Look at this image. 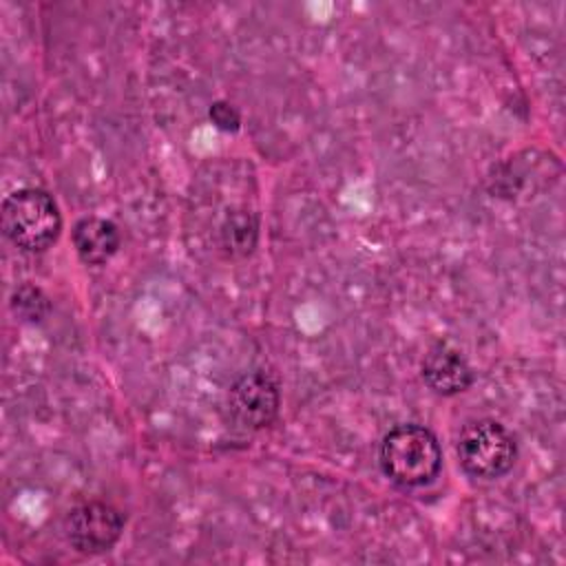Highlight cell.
I'll return each instance as SVG.
<instances>
[{
    "label": "cell",
    "mask_w": 566,
    "mask_h": 566,
    "mask_svg": "<svg viewBox=\"0 0 566 566\" xmlns=\"http://www.w3.org/2000/svg\"><path fill=\"white\" fill-rule=\"evenodd\" d=\"M382 473L405 489L429 484L442 464L436 436L420 424H398L380 442Z\"/></svg>",
    "instance_id": "1"
},
{
    "label": "cell",
    "mask_w": 566,
    "mask_h": 566,
    "mask_svg": "<svg viewBox=\"0 0 566 566\" xmlns=\"http://www.w3.org/2000/svg\"><path fill=\"white\" fill-rule=\"evenodd\" d=\"M2 230L22 250H46L62 230L53 197L40 188H20L2 201Z\"/></svg>",
    "instance_id": "2"
},
{
    "label": "cell",
    "mask_w": 566,
    "mask_h": 566,
    "mask_svg": "<svg viewBox=\"0 0 566 566\" xmlns=\"http://www.w3.org/2000/svg\"><path fill=\"white\" fill-rule=\"evenodd\" d=\"M517 455L515 438L504 424L491 418L469 422L458 440V458L462 469L482 480L504 475Z\"/></svg>",
    "instance_id": "3"
},
{
    "label": "cell",
    "mask_w": 566,
    "mask_h": 566,
    "mask_svg": "<svg viewBox=\"0 0 566 566\" xmlns=\"http://www.w3.org/2000/svg\"><path fill=\"white\" fill-rule=\"evenodd\" d=\"M64 531L71 546L80 553L95 555L108 551L124 531L122 513L104 502H84L64 520Z\"/></svg>",
    "instance_id": "4"
},
{
    "label": "cell",
    "mask_w": 566,
    "mask_h": 566,
    "mask_svg": "<svg viewBox=\"0 0 566 566\" xmlns=\"http://www.w3.org/2000/svg\"><path fill=\"white\" fill-rule=\"evenodd\" d=\"M279 387L263 371L239 376L228 394L230 416L243 429H263L272 424L279 413Z\"/></svg>",
    "instance_id": "5"
},
{
    "label": "cell",
    "mask_w": 566,
    "mask_h": 566,
    "mask_svg": "<svg viewBox=\"0 0 566 566\" xmlns=\"http://www.w3.org/2000/svg\"><path fill=\"white\" fill-rule=\"evenodd\" d=\"M422 378L436 394L453 396L473 382V371L464 356L447 343L433 345L422 358Z\"/></svg>",
    "instance_id": "6"
},
{
    "label": "cell",
    "mask_w": 566,
    "mask_h": 566,
    "mask_svg": "<svg viewBox=\"0 0 566 566\" xmlns=\"http://www.w3.org/2000/svg\"><path fill=\"white\" fill-rule=\"evenodd\" d=\"M73 245L84 263L99 265L117 252L119 232L113 221L99 217H84L73 228Z\"/></svg>",
    "instance_id": "7"
},
{
    "label": "cell",
    "mask_w": 566,
    "mask_h": 566,
    "mask_svg": "<svg viewBox=\"0 0 566 566\" xmlns=\"http://www.w3.org/2000/svg\"><path fill=\"white\" fill-rule=\"evenodd\" d=\"M256 230H259L256 219L250 212L245 210L230 212L221 226V245L228 250V254L243 256L254 248Z\"/></svg>",
    "instance_id": "8"
},
{
    "label": "cell",
    "mask_w": 566,
    "mask_h": 566,
    "mask_svg": "<svg viewBox=\"0 0 566 566\" xmlns=\"http://www.w3.org/2000/svg\"><path fill=\"white\" fill-rule=\"evenodd\" d=\"M11 305H13V312L20 314L24 321H40L46 316L49 312V301L46 296L33 287V285H22L13 292V298H11Z\"/></svg>",
    "instance_id": "9"
},
{
    "label": "cell",
    "mask_w": 566,
    "mask_h": 566,
    "mask_svg": "<svg viewBox=\"0 0 566 566\" xmlns=\"http://www.w3.org/2000/svg\"><path fill=\"white\" fill-rule=\"evenodd\" d=\"M210 119L214 122V126L217 128H221V130H237L239 128V113L230 106V104H226V102H214L212 106H210Z\"/></svg>",
    "instance_id": "10"
}]
</instances>
